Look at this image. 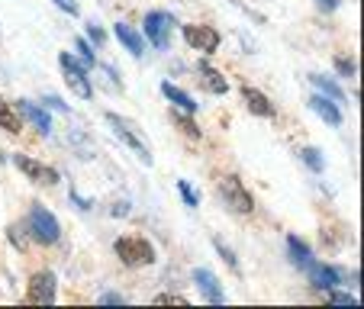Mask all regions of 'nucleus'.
I'll use <instances>...</instances> for the list:
<instances>
[{"label":"nucleus","instance_id":"obj_1","mask_svg":"<svg viewBox=\"0 0 364 309\" xmlns=\"http://www.w3.org/2000/svg\"><path fill=\"white\" fill-rule=\"evenodd\" d=\"M113 251H117V258L126 264V268H145V264L155 261V248H151V242L149 239H139V235L117 239Z\"/></svg>","mask_w":364,"mask_h":309},{"label":"nucleus","instance_id":"obj_2","mask_svg":"<svg viewBox=\"0 0 364 309\" xmlns=\"http://www.w3.org/2000/svg\"><path fill=\"white\" fill-rule=\"evenodd\" d=\"M29 229H33L36 242H42V245H55L62 239V226H58V219L48 213L46 206H33L29 210Z\"/></svg>","mask_w":364,"mask_h":309},{"label":"nucleus","instance_id":"obj_3","mask_svg":"<svg viewBox=\"0 0 364 309\" xmlns=\"http://www.w3.org/2000/svg\"><path fill=\"white\" fill-rule=\"evenodd\" d=\"M220 193H223V200H226V206L232 210V213H252L255 210V203H252V193L242 187V180L235 178V174H229V178H223L220 180Z\"/></svg>","mask_w":364,"mask_h":309},{"label":"nucleus","instance_id":"obj_4","mask_svg":"<svg viewBox=\"0 0 364 309\" xmlns=\"http://www.w3.org/2000/svg\"><path fill=\"white\" fill-rule=\"evenodd\" d=\"M58 65H62V71H65V81H68V87L75 90L81 100H87L94 90H90V81H87V75H84L81 65H77L75 58L68 55V52H62V55H58Z\"/></svg>","mask_w":364,"mask_h":309},{"label":"nucleus","instance_id":"obj_5","mask_svg":"<svg viewBox=\"0 0 364 309\" xmlns=\"http://www.w3.org/2000/svg\"><path fill=\"white\" fill-rule=\"evenodd\" d=\"M174 29V16L171 13H161V10H151L145 16V36H149L151 45L168 48V33Z\"/></svg>","mask_w":364,"mask_h":309},{"label":"nucleus","instance_id":"obj_6","mask_svg":"<svg viewBox=\"0 0 364 309\" xmlns=\"http://www.w3.org/2000/svg\"><path fill=\"white\" fill-rule=\"evenodd\" d=\"M107 123L113 126V132H117V139H119V142H123V145H129V148L136 151L139 158H142V161H149V165H151V155H149V148H145V142L136 136V132H132V126L126 123V119H119L117 113H107Z\"/></svg>","mask_w":364,"mask_h":309},{"label":"nucleus","instance_id":"obj_7","mask_svg":"<svg viewBox=\"0 0 364 309\" xmlns=\"http://www.w3.org/2000/svg\"><path fill=\"white\" fill-rule=\"evenodd\" d=\"M184 39H187V45L203 52V55L220 48V33L213 26H184Z\"/></svg>","mask_w":364,"mask_h":309},{"label":"nucleus","instance_id":"obj_8","mask_svg":"<svg viewBox=\"0 0 364 309\" xmlns=\"http://www.w3.org/2000/svg\"><path fill=\"white\" fill-rule=\"evenodd\" d=\"M29 303H39V306L55 303V274H48V271L33 274V281H29Z\"/></svg>","mask_w":364,"mask_h":309},{"label":"nucleus","instance_id":"obj_9","mask_svg":"<svg viewBox=\"0 0 364 309\" xmlns=\"http://www.w3.org/2000/svg\"><path fill=\"white\" fill-rule=\"evenodd\" d=\"M300 268L306 271L309 281H313V287H319V290H332L338 283V271L329 268V264H319V261H313V258H306Z\"/></svg>","mask_w":364,"mask_h":309},{"label":"nucleus","instance_id":"obj_10","mask_svg":"<svg viewBox=\"0 0 364 309\" xmlns=\"http://www.w3.org/2000/svg\"><path fill=\"white\" fill-rule=\"evenodd\" d=\"M16 168H20L29 180H39V184H58L55 168H46V165H39V161L26 158V155H16Z\"/></svg>","mask_w":364,"mask_h":309},{"label":"nucleus","instance_id":"obj_11","mask_svg":"<svg viewBox=\"0 0 364 309\" xmlns=\"http://www.w3.org/2000/svg\"><path fill=\"white\" fill-rule=\"evenodd\" d=\"M193 281H197V287L203 290V296L213 303V306H223V303H226V293H223L216 274H210V271H197V274H193Z\"/></svg>","mask_w":364,"mask_h":309},{"label":"nucleus","instance_id":"obj_12","mask_svg":"<svg viewBox=\"0 0 364 309\" xmlns=\"http://www.w3.org/2000/svg\"><path fill=\"white\" fill-rule=\"evenodd\" d=\"M242 97H245V107L255 113V116H274V107H271V100L262 94V90L242 87Z\"/></svg>","mask_w":364,"mask_h":309},{"label":"nucleus","instance_id":"obj_13","mask_svg":"<svg viewBox=\"0 0 364 309\" xmlns=\"http://www.w3.org/2000/svg\"><path fill=\"white\" fill-rule=\"evenodd\" d=\"M309 110L319 113V116H323L329 126H338V123H342V113H338V107H336V103H329V97H326V94L309 97Z\"/></svg>","mask_w":364,"mask_h":309},{"label":"nucleus","instance_id":"obj_14","mask_svg":"<svg viewBox=\"0 0 364 309\" xmlns=\"http://www.w3.org/2000/svg\"><path fill=\"white\" fill-rule=\"evenodd\" d=\"M161 94H165L168 100H171L174 107H178V110H184V113H197V107H200V103H193V97L187 94V90L174 87L171 81H165V84H161Z\"/></svg>","mask_w":364,"mask_h":309},{"label":"nucleus","instance_id":"obj_15","mask_svg":"<svg viewBox=\"0 0 364 309\" xmlns=\"http://www.w3.org/2000/svg\"><path fill=\"white\" fill-rule=\"evenodd\" d=\"M20 113H23V116H26L39 132H48V129H52V119H48V113L42 110V107H36V103L20 100Z\"/></svg>","mask_w":364,"mask_h":309},{"label":"nucleus","instance_id":"obj_16","mask_svg":"<svg viewBox=\"0 0 364 309\" xmlns=\"http://www.w3.org/2000/svg\"><path fill=\"white\" fill-rule=\"evenodd\" d=\"M117 39L123 42V45L129 48V52H132V55H136V58L145 52V42H142V36H139L132 26H126V23H117Z\"/></svg>","mask_w":364,"mask_h":309},{"label":"nucleus","instance_id":"obj_17","mask_svg":"<svg viewBox=\"0 0 364 309\" xmlns=\"http://www.w3.org/2000/svg\"><path fill=\"white\" fill-rule=\"evenodd\" d=\"M200 75H203V84H206V90H210V94H226V77L220 75V71H213L210 68V65H200Z\"/></svg>","mask_w":364,"mask_h":309},{"label":"nucleus","instance_id":"obj_18","mask_svg":"<svg viewBox=\"0 0 364 309\" xmlns=\"http://www.w3.org/2000/svg\"><path fill=\"white\" fill-rule=\"evenodd\" d=\"M0 126L7 132H20V113L14 110V103H7L0 97Z\"/></svg>","mask_w":364,"mask_h":309},{"label":"nucleus","instance_id":"obj_19","mask_svg":"<svg viewBox=\"0 0 364 309\" xmlns=\"http://www.w3.org/2000/svg\"><path fill=\"white\" fill-rule=\"evenodd\" d=\"M309 81L316 84V87H319V90H323V94H326V97H329V100H336V103H342V100H345L342 87H338V84H332V81H329V77H319V75H313V77H309Z\"/></svg>","mask_w":364,"mask_h":309},{"label":"nucleus","instance_id":"obj_20","mask_svg":"<svg viewBox=\"0 0 364 309\" xmlns=\"http://www.w3.org/2000/svg\"><path fill=\"white\" fill-rule=\"evenodd\" d=\"M287 248H290V254H294V264H296V268H300V264L309 258V248L303 245L296 235H290V239H287Z\"/></svg>","mask_w":364,"mask_h":309},{"label":"nucleus","instance_id":"obj_21","mask_svg":"<svg viewBox=\"0 0 364 309\" xmlns=\"http://www.w3.org/2000/svg\"><path fill=\"white\" fill-rule=\"evenodd\" d=\"M300 158L306 161L309 171H323V158H319V148H300Z\"/></svg>","mask_w":364,"mask_h":309},{"label":"nucleus","instance_id":"obj_22","mask_svg":"<svg viewBox=\"0 0 364 309\" xmlns=\"http://www.w3.org/2000/svg\"><path fill=\"white\" fill-rule=\"evenodd\" d=\"M336 68L342 71L345 77H355V75H358V62H351V58H345V55L336 58Z\"/></svg>","mask_w":364,"mask_h":309},{"label":"nucleus","instance_id":"obj_23","mask_svg":"<svg viewBox=\"0 0 364 309\" xmlns=\"http://www.w3.org/2000/svg\"><path fill=\"white\" fill-rule=\"evenodd\" d=\"M75 45H77V52H81L84 65H87V68H94V65H97V58H94V52H90V45H87V42H84V39H77Z\"/></svg>","mask_w":364,"mask_h":309},{"label":"nucleus","instance_id":"obj_24","mask_svg":"<svg viewBox=\"0 0 364 309\" xmlns=\"http://www.w3.org/2000/svg\"><path fill=\"white\" fill-rule=\"evenodd\" d=\"M213 245H216V251H220V254H223V258H226V264H229V268H232V271H239V261H235V254H232V251H229V248H226V245H223V242H220V239H216V242H213Z\"/></svg>","mask_w":364,"mask_h":309},{"label":"nucleus","instance_id":"obj_25","mask_svg":"<svg viewBox=\"0 0 364 309\" xmlns=\"http://www.w3.org/2000/svg\"><path fill=\"white\" fill-rule=\"evenodd\" d=\"M178 190H181V197H184L187 206H197V193L191 190V184H187V180H178Z\"/></svg>","mask_w":364,"mask_h":309},{"label":"nucleus","instance_id":"obj_26","mask_svg":"<svg viewBox=\"0 0 364 309\" xmlns=\"http://www.w3.org/2000/svg\"><path fill=\"white\" fill-rule=\"evenodd\" d=\"M332 303H336V306H358V300L348 293H332Z\"/></svg>","mask_w":364,"mask_h":309},{"label":"nucleus","instance_id":"obj_27","mask_svg":"<svg viewBox=\"0 0 364 309\" xmlns=\"http://www.w3.org/2000/svg\"><path fill=\"white\" fill-rule=\"evenodd\" d=\"M55 7H58V10H65V13H71V16H77V13H81V10H77V4H75V0H55Z\"/></svg>","mask_w":364,"mask_h":309},{"label":"nucleus","instance_id":"obj_28","mask_svg":"<svg viewBox=\"0 0 364 309\" xmlns=\"http://www.w3.org/2000/svg\"><path fill=\"white\" fill-rule=\"evenodd\" d=\"M7 232H10V242H14L16 248H26V235H20V229H16V226H10Z\"/></svg>","mask_w":364,"mask_h":309},{"label":"nucleus","instance_id":"obj_29","mask_svg":"<svg viewBox=\"0 0 364 309\" xmlns=\"http://www.w3.org/2000/svg\"><path fill=\"white\" fill-rule=\"evenodd\" d=\"M174 119H178V123H181V126H184V129H187V132H191V136H200V129H197V126H193V123H191V119H187V116H184V113H174Z\"/></svg>","mask_w":364,"mask_h":309},{"label":"nucleus","instance_id":"obj_30","mask_svg":"<svg viewBox=\"0 0 364 309\" xmlns=\"http://www.w3.org/2000/svg\"><path fill=\"white\" fill-rule=\"evenodd\" d=\"M100 303H107V306H123V296H119V293H103L100 296Z\"/></svg>","mask_w":364,"mask_h":309},{"label":"nucleus","instance_id":"obj_31","mask_svg":"<svg viewBox=\"0 0 364 309\" xmlns=\"http://www.w3.org/2000/svg\"><path fill=\"white\" fill-rule=\"evenodd\" d=\"M159 303H178V306H187V300L184 296H178V293H161Z\"/></svg>","mask_w":364,"mask_h":309},{"label":"nucleus","instance_id":"obj_32","mask_svg":"<svg viewBox=\"0 0 364 309\" xmlns=\"http://www.w3.org/2000/svg\"><path fill=\"white\" fill-rule=\"evenodd\" d=\"M46 103H48V107H55V110H62V113H68V103H62L55 94H48V97H46Z\"/></svg>","mask_w":364,"mask_h":309},{"label":"nucleus","instance_id":"obj_33","mask_svg":"<svg viewBox=\"0 0 364 309\" xmlns=\"http://www.w3.org/2000/svg\"><path fill=\"white\" fill-rule=\"evenodd\" d=\"M87 33H90V39H94V42H97V45H100V42H103V39H107V36H103V29H100V26H90V29H87Z\"/></svg>","mask_w":364,"mask_h":309},{"label":"nucleus","instance_id":"obj_34","mask_svg":"<svg viewBox=\"0 0 364 309\" xmlns=\"http://www.w3.org/2000/svg\"><path fill=\"white\" fill-rule=\"evenodd\" d=\"M126 213H129V203H117V206H113V216H126Z\"/></svg>","mask_w":364,"mask_h":309},{"label":"nucleus","instance_id":"obj_35","mask_svg":"<svg viewBox=\"0 0 364 309\" xmlns=\"http://www.w3.org/2000/svg\"><path fill=\"white\" fill-rule=\"evenodd\" d=\"M319 7H323V10H336L338 4H336V0H319Z\"/></svg>","mask_w":364,"mask_h":309}]
</instances>
